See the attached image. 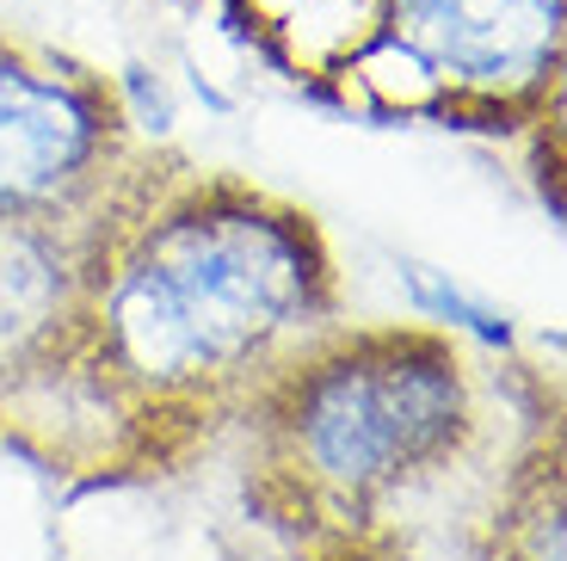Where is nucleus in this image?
I'll use <instances>...</instances> for the list:
<instances>
[{
  "label": "nucleus",
  "instance_id": "nucleus-2",
  "mask_svg": "<svg viewBox=\"0 0 567 561\" xmlns=\"http://www.w3.org/2000/svg\"><path fill=\"white\" fill-rule=\"evenodd\" d=\"M259 469L315 519H364L439 481L482 426L475 370L432 327H327L254 395Z\"/></svg>",
  "mask_w": 567,
  "mask_h": 561
},
{
  "label": "nucleus",
  "instance_id": "nucleus-3",
  "mask_svg": "<svg viewBox=\"0 0 567 561\" xmlns=\"http://www.w3.org/2000/svg\"><path fill=\"white\" fill-rule=\"evenodd\" d=\"M130 173L136 149L112 86L0 31V216H100Z\"/></svg>",
  "mask_w": 567,
  "mask_h": 561
},
{
  "label": "nucleus",
  "instance_id": "nucleus-6",
  "mask_svg": "<svg viewBox=\"0 0 567 561\" xmlns=\"http://www.w3.org/2000/svg\"><path fill=\"white\" fill-rule=\"evenodd\" d=\"M499 561H561V450L555 445L499 506Z\"/></svg>",
  "mask_w": 567,
  "mask_h": 561
},
{
  "label": "nucleus",
  "instance_id": "nucleus-4",
  "mask_svg": "<svg viewBox=\"0 0 567 561\" xmlns=\"http://www.w3.org/2000/svg\"><path fill=\"white\" fill-rule=\"evenodd\" d=\"M567 0H377L370 43L456 112H537L561 86Z\"/></svg>",
  "mask_w": 567,
  "mask_h": 561
},
{
  "label": "nucleus",
  "instance_id": "nucleus-1",
  "mask_svg": "<svg viewBox=\"0 0 567 561\" xmlns=\"http://www.w3.org/2000/svg\"><path fill=\"white\" fill-rule=\"evenodd\" d=\"M340 315L333 253L302 204L228 173H130L93 216L62 365L130 407L247 401Z\"/></svg>",
  "mask_w": 567,
  "mask_h": 561
},
{
  "label": "nucleus",
  "instance_id": "nucleus-5",
  "mask_svg": "<svg viewBox=\"0 0 567 561\" xmlns=\"http://www.w3.org/2000/svg\"><path fill=\"white\" fill-rule=\"evenodd\" d=\"M93 216H0V377L69 358Z\"/></svg>",
  "mask_w": 567,
  "mask_h": 561
}]
</instances>
